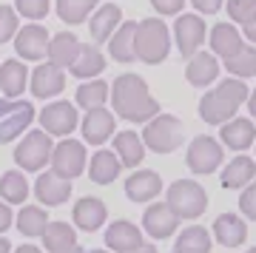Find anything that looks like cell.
I'll list each match as a JSON object with an SVG mask.
<instances>
[{
  "instance_id": "6da1fadb",
  "label": "cell",
  "mask_w": 256,
  "mask_h": 253,
  "mask_svg": "<svg viewBox=\"0 0 256 253\" xmlns=\"http://www.w3.org/2000/svg\"><path fill=\"white\" fill-rule=\"evenodd\" d=\"M111 102H114V114L126 122H148L154 114H160V102L151 97L146 80L137 74H120L114 80Z\"/></svg>"
},
{
  "instance_id": "7a4b0ae2",
  "label": "cell",
  "mask_w": 256,
  "mask_h": 253,
  "mask_svg": "<svg viewBox=\"0 0 256 253\" xmlns=\"http://www.w3.org/2000/svg\"><path fill=\"white\" fill-rule=\"evenodd\" d=\"M242 102H248V86L236 77H228L200 100V117L210 126H222L234 120Z\"/></svg>"
},
{
  "instance_id": "3957f363",
  "label": "cell",
  "mask_w": 256,
  "mask_h": 253,
  "mask_svg": "<svg viewBox=\"0 0 256 253\" xmlns=\"http://www.w3.org/2000/svg\"><path fill=\"white\" fill-rule=\"evenodd\" d=\"M171 48V32L165 28L160 18H146L137 23V34H134V52L142 63L156 66L168 57Z\"/></svg>"
},
{
  "instance_id": "277c9868",
  "label": "cell",
  "mask_w": 256,
  "mask_h": 253,
  "mask_svg": "<svg viewBox=\"0 0 256 253\" xmlns=\"http://www.w3.org/2000/svg\"><path fill=\"white\" fill-rule=\"evenodd\" d=\"M142 142L154 154H171V151H176L182 145V122L174 114H154L146 122Z\"/></svg>"
},
{
  "instance_id": "5b68a950",
  "label": "cell",
  "mask_w": 256,
  "mask_h": 253,
  "mask_svg": "<svg viewBox=\"0 0 256 253\" xmlns=\"http://www.w3.org/2000/svg\"><path fill=\"white\" fill-rule=\"evenodd\" d=\"M168 205L180 219H196L208 208V194L200 182L194 180H176L168 188Z\"/></svg>"
},
{
  "instance_id": "8992f818",
  "label": "cell",
  "mask_w": 256,
  "mask_h": 253,
  "mask_svg": "<svg viewBox=\"0 0 256 253\" xmlns=\"http://www.w3.org/2000/svg\"><path fill=\"white\" fill-rule=\"evenodd\" d=\"M52 134H46L43 128H37V131H28L20 145L14 148V162L23 168V171H40L46 162H52Z\"/></svg>"
},
{
  "instance_id": "52a82bcc",
  "label": "cell",
  "mask_w": 256,
  "mask_h": 253,
  "mask_svg": "<svg viewBox=\"0 0 256 253\" xmlns=\"http://www.w3.org/2000/svg\"><path fill=\"white\" fill-rule=\"evenodd\" d=\"M32 122H34V106L28 100H0V142L18 140Z\"/></svg>"
},
{
  "instance_id": "ba28073f",
  "label": "cell",
  "mask_w": 256,
  "mask_h": 253,
  "mask_svg": "<svg viewBox=\"0 0 256 253\" xmlns=\"http://www.w3.org/2000/svg\"><path fill=\"white\" fill-rule=\"evenodd\" d=\"M52 171L66 176V180H74L86 171V145L66 136L52 148Z\"/></svg>"
},
{
  "instance_id": "9c48e42d",
  "label": "cell",
  "mask_w": 256,
  "mask_h": 253,
  "mask_svg": "<svg viewBox=\"0 0 256 253\" xmlns=\"http://www.w3.org/2000/svg\"><path fill=\"white\" fill-rule=\"evenodd\" d=\"M77 126H80V117L68 100H54L40 111V128L52 136H68Z\"/></svg>"
},
{
  "instance_id": "30bf717a",
  "label": "cell",
  "mask_w": 256,
  "mask_h": 253,
  "mask_svg": "<svg viewBox=\"0 0 256 253\" xmlns=\"http://www.w3.org/2000/svg\"><path fill=\"white\" fill-rule=\"evenodd\" d=\"M222 145L214 140V136H196L191 145H188V154H185V162L194 174H214L222 165Z\"/></svg>"
},
{
  "instance_id": "8fae6325",
  "label": "cell",
  "mask_w": 256,
  "mask_h": 253,
  "mask_svg": "<svg viewBox=\"0 0 256 253\" xmlns=\"http://www.w3.org/2000/svg\"><path fill=\"white\" fill-rule=\"evenodd\" d=\"M48 32L46 26H40V23H32V26H23L18 28V34H14V48H18L20 60H43L48 57Z\"/></svg>"
},
{
  "instance_id": "7c38bea8",
  "label": "cell",
  "mask_w": 256,
  "mask_h": 253,
  "mask_svg": "<svg viewBox=\"0 0 256 253\" xmlns=\"http://www.w3.org/2000/svg\"><path fill=\"white\" fill-rule=\"evenodd\" d=\"M205 23L200 14H180L174 23V37H176V48L182 57L196 54V48L205 43Z\"/></svg>"
},
{
  "instance_id": "4fadbf2b",
  "label": "cell",
  "mask_w": 256,
  "mask_h": 253,
  "mask_svg": "<svg viewBox=\"0 0 256 253\" xmlns=\"http://www.w3.org/2000/svg\"><path fill=\"white\" fill-rule=\"evenodd\" d=\"M28 88L37 100H48V97H57L60 91L66 88V74L60 66L54 63H40L34 72L28 74Z\"/></svg>"
},
{
  "instance_id": "5bb4252c",
  "label": "cell",
  "mask_w": 256,
  "mask_h": 253,
  "mask_svg": "<svg viewBox=\"0 0 256 253\" xmlns=\"http://www.w3.org/2000/svg\"><path fill=\"white\" fill-rule=\"evenodd\" d=\"M176 225H180V216L171 210L168 202H154V205L142 214V228H146V234L154 236V239L174 236Z\"/></svg>"
},
{
  "instance_id": "9a60e30c",
  "label": "cell",
  "mask_w": 256,
  "mask_h": 253,
  "mask_svg": "<svg viewBox=\"0 0 256 253\" xmlns=\"http://www.w3.org/2000/svg\"><path fill=\"white\" fill-rule=\"evenodd\" d=\"M114 114H111L108 108H88L86 111V117L80 120V128H82V140L92 145H102L106 140H108L111 134H114Z\"/></svg>"
},
{
  "instance_id": "2e32d148",
  "label": "cell",
  "mask_w": 256,
  "mask_h": 253,
  "mask_svg": "<svg viewBox=\"0 0 256 253\" xmlns=\"http://www.w3.org/2000/svg\"><path fill=\"white\" fill-rule=\"evenodd\" d=\"M34 194L43 205H63L68 194H72V180H66L54 171H46L40 174L34 182Z\"/></svg>"
},
{
  "instance_id": "e0dca14e",
  "label": "cell",
  "mask_w": 256,
  "mask_h": 253,
  "mask_svg": "<svg viewBox=\"0 0 256 253\" xmlns=\"http://www.w3.org/2000/svg\"><path fill=\"white\" fill-rule=\"evenodd\" d=\"M106 244L117 253H131L137 244H142V234H140V228L134 222L117 219V222H111L106 228Z\"/></svg>"
},
{
  "instance_id": "ac0fdd59",
  "label": "cell",
  "mask_w": 256,
  "mask_h": 253,
  "mask_svg": "<svg viewBox=\"0 0 256 253\" xmlns=\"http://www.w3.org/2000/svg\"><path fill=\"white\" fill-rule=\"evenodd\" d=\"M220 136L228 148L245 151V148H250L254 140H256V126L250 122V117H234V120H228V122H222Z\"/></svg>"
},
{
  "instance_id": "d6986e66",
  "label": "cell",
  "mask_w": 256,
  "mask_h": 253,
  "mask_svg": "<svg viewBox=\"0 0 256 253\" xmlns=\"http://www.w3.org/2000/svg\"><path fill=\"white\" fill-rule=\"evenodd\" d=\"M185 77L191 86L196 88H205L220 77V63L214 54H205V52H196V54L188 57V68H185Z\"/></svg>"
},
{
  "instance_id": "ffe728a7",
  "label": "cell",
  "mask_w": 256,
  "mask_h": 253,
  "mask_svg": "<svg viewBox=\"0 0 256 253\" xmlns=\"http://www.w3.org/2000/svg\"><path fill=\"white\" fill-rule=\"evenodd\" d=\"M162 190V180L154 171H134L126 182V194L131 202H151L154 196H160Z\"/></svg>"
},
{
  "instance_id": "44dd1931",
  "label": "cell",
  "mask_w": 256,
  "mask_h": 253,
  "mask_svg": "<svg viewBox=\"0 0 256 253\" xmlns=\"http://www.w3.org/2000/svg\"><path fill=\"white\" fill-rule=\"evenodd\" d=\"M80 40L74 32H60L48 40V63L60 66V68H72V63L80 54Z\"/></svg>"
},
{
  "instance_id": "7402d4cb",
  "label": "cell",
  "mask_w": 256,
  "mask_h": 253,
  "mask_svg": "<svg viewBox=\"0 0 256 253\" xmlns=\"http://www.w3.org/2000/svg\"><path fill=\"white\" fill-rule=\"evenodd\" d=\"M134 34H137V23H134V20H126V23H120L117 32L108 37V52L117 63H131V60H137Z\"/></svg>"
},
{
  "instance_id": "603a6c76",
  "label": "cell",
  "mask_w": 256,
  "mask_h": 253,
  "mask_svg": "<svg viewBox=\"0 0 256 253\" xmlns=\"http://www.w3.org/2000/svg\"><path fill=\"white\" fill-rule=\"evenodd\" d=\"M106 216H108L106 202L97 196H82L74 205V225L82 228V230H97L106 222Z\"/></svg>"
},
{
  "instance_id": "cb8c5ba5",
  "label": "cell",
  "mask_w": 256,
  "mask_h": 253,
  "mask_svg": "<svg viewBox=\"0 0 256 253\" xmlns=\"http://www.w3.org/2000/svg\"><path fill=\"white\" fill-rule=\"evenodd\" d=\"M28 86V68L23 60H3L0 63V91L6 97H20Z\"/></svg>"
},
{
  "instance_id": "d4e9b609",
  "label": "cell",
  "mask_w": 256,
  "mask_h": 253,
  "mask_svg": "<svg viewBox=\"0 0 256 253\" xmlns=\"http://www.w3.org/2000/svg\"><path fill=\"white\" fill-rule=\"evenodd\" d=\"M120 23H122V9L117 3H106L92 14V37L97 43H108V37L117 32Z\"/></svg>"
},
{
  "instance_id": "484cf974",
  "label": "cell",
  "mask_w": 256,
  "mask_h": 253,
  "mask_svg": "<svg viewBox=\"0 0 256 253\" xmlns=\"http://www.w3.org/2000/svg\"><path fill=\"white\" fill-rule=\"evenodd\" d=\"M114 154L120 156V162L126 168H137L146 156V142H142V136H137V131H120L114 136Z\"/></svg>"
},
{
  "instance_id": "4316f807",
  "label": "cell",
  "mask_w": 256,
  "mask_h": 253,
  "mask_svg": "<svg viewBox=\"0 0 256 253\" xmlns=\"http://www.w3.org/2000/svg\"><path fill=\"white\" fill-rule=\"evenodd\" d=\"M120 171H122L120 156L114 154V151H106V148H100V151L92 156V162H88V176H92V182H97V185L114 182L120 176Z\"/></svg>"
},
{
  "instance_id": "83f0119b",
  "label": "cell",
  "mask_w": 256,
  "mask_h": 253,
  "mask_svg": "<svg viewBox=\"0 0 256 253\" xmlns=\"http://www.w3.org/2000/svg\"><path fill=\"white\" fill-rule=\"evenodd\" d=\"M214 236H216V242L225 244V248H239L248 236L245 219H239L236 214H222V216L214 222Z\"/></svg>"
},
{
  "instance_id": "f1b7e54d",
  "label": "cell",
  "mask_w": 256,
  "mask_h": 253,
  "mask_svg": "<svg viewBox=\"0 0 256 253\" xmlns=\"http://www.w3.org/2000/svg\"><path fill=\"white\" fill-rule=\"evenodd\" d=\"M210 48H214V54H220L222 60L230 54H236L239 48H242V34H239V28L234 23H216V26L210 28Z\"/></svg>"
},
{
  "instance_id": "f546056e",
  "label": "cell",
  "mask_w": 256,
  "mask_h": 253,
  "mask_svg": "<svg viewBox=\"0 0 256 253\" xmlns=\"http://www.w3.org/2000/svg\"><path fill=\"white\" fill-rule=\"evenodd\" d=\"M102 72H106V57H102L100 48L92 46V43L80 46V54H77V60L72 63L74 77H80V80H92V77H97V74H102Z\"/></svg>"
},
{
  "instance_id": "4dcf8cb0",
  "label": "cell",
  "mask_w": 256,
  "mask_h": 253,
  "mask_svg": "<svg viewBox=\"0 0 256 253\" xmlns=\"http://www.w3.org/2000/svg\"><path fill=\"white\" fill-rule=\"evenodd\" d=\"M111 97V86L106 80H86L77 88V94H74V100H77V106L80 108H100V106H106Z\"/></svg>"
},
{
  "instance_id": "1f68e13d",
  "label": "cell",
  "mask_w": 256,
  "mask_h": 253,
  "mask_svg": "<svg viewBox=\"0 0 256 253\" xmlns=\"http://www.w3.org/2000/svg\"><path fill=\"white\" fill-rule=\"evenodd\" d=\"M254 176H256L254 160H250V156H236V160H230L228 168L222 171V185H225V188H245Z\"/></svg>"
},
{
  "instance_id": "d6a6232c",
  "label": "cell",
  "mask_w": 256,
  "mask_h": 253,
  "mask_svg": "<svg viewBox=\"0 0 256 253\" xmlns=\"http://www.w3.org/2000/svg\"><path fill=\"white\" fill-rule=\"evenodd\" d=\"M43 242H46V250L48 253H57V250H66V248H72L77 244V234H74V228L68 222H48L46 230H43Z\"/></svg>"
},
{
  "instance_id": "836d02e7",
  "label": "cell",
  "mask_w": 256,
  "mask_h": 253,
  "mask_svg": "<svg viewBox=\"0 0 256 253\" xmlns=\"http://www.w3.org/2000/svg\"><path fill=\"white\" fill-rule=\"evenodd\" d=\"M0 196L9 205H23L28 196V182L23 171H6L0 176Z\"/></svg>"
},
{
  "instance_id": "e575fe53",
  "label": "cell",
  "mask_w": 256,
  "mask_h": 253,
  "mask_svg": "<svg viewBox=\"0 0 256 253\" xmlns=\"http://www.w3.org/2000/svg\"><path fill=\"white\" fill-rule=\"evenodd\" d=\"M174 250H180V253H210V234L200 225L185 228L182 234L176 236Z\"/></svg>"
},
{
  "instance_id": "d590c367",
  "label": "cell",
  "mask_w": 256,
  "mask_h": 253,
  "mask_svg": "<svg viewBox=\"0 0 256 253\" xmlns=\"http://www.w3.org/2000/svg\"><path fill=\"white\" fill-rule=\"evenodd\" d=\"M54 6H57V18L63 20V23H68V26L86 23L94 9L92 0H54Z\"/></svg>"
},
{
  "instance_id": "8d00e7d4",
  "label": "cell",
  "mask_w": 256,
  "mask_h": 253,
  "mask_svg": "<svg viewBox=\"0 0 256 253\" xmlns=\"http://www.w3.org/2000/svg\"><path fill=\"white\" fill-rule=\"evenodd\" d=\"M225 68L234 77H256V48L242 43V48L236 54L225 57Z\"/></svg>"
},
{
  "instance_id": "74e56055",
  "label": "cell",
  "mask_w": 256,
  "mask_h": 253,
  "mask_svg": "<svg viewBox=\"0 0 256 253\" xmlns=\"http://www.w3.org/2000/svg\"><path fill=\"white\" fill-rule=\"evenodd\" d=\"M48 225V216L43 208L37 205H23V210L18 214V228L23 236H40Z\"/></svg>"
},
{
  "instance_id": "f35d334b",
  "label": "cell",
  "mask_w": 256,
  "mask_h": 253,
  "mask_svg": "<svg viewBox=\"0 0 256 253\" xmlns=\"http://www.w3.org/2000/svg\"><path fill=\"white\" fill-rule=\"evenodd\" d=\"M228 14L234 23H250L256 18V0H228Z\"/></svg>"
},
{
  "instance_id": "ab89813d",
  "label": "cell",
  "mask_w": 256,
  "mask_h": 253,
  "mask_svg": "<svg viewBox=\"0 0 256 253\" xmlns=\"http://www.w3.org/2000/svg\"><path fill=\"white\" fill-rule=\"evenodd\" d=\"M48 6H52V0H14L18 14L28 20H43L48 14Z\"/></svg>"
},
{
  "instance_id": "60d3db41",
  "label": "cell",
  "mask_w": 256,
  "mask_h": 253,
  "mask_svg": "<svg viewBox=\"0 0 256 253\" xmlns=\"http://www.w3.org/2000/svg\"><path fill=\"white\" fill-rule=\"evenodd\" d=\"M18 9L12 6H0V46L9 43L12 37L18 34Z\"/></svg>"
},
{
  "instance_id": "b9f144b4",
  "label": "cell",
  "mask_w": 256,
  "mask_h": 253,
  "mask_svg": "<svg viewBox=\"0 0 256 253\" xmlns=\"http://www.w3.org/2000/svg\"><path fill=\"white\" fill-rule=\"evenodd\" d=\"M239 208H242V214H245L248 219L256 222V182H248L245 185L242 196H239Z\"/></svg>"
},
{
  "instance_id": "7bdbcfd3",
  "label": "cell",
  "mask_w": 256,
  "mask_h": 253,
  "mask_svg": "<svg viewBox=\"0 0 256 253\" xmlns=\"http://www.w3.org/2000/svg\"><path fill=\"white\" fill-rule=\"evenodd\" d=\"M151 6L160 14H180V9L185 6V0H151Z\"/></svg>"
},
{
  "instance_id": "ee69618b",
  "label": "cell",
  "mask_w": 256,
  "mask_h": 253,
  "mask_svg": "<svg viewBox=\"0 0 256 253\" xmlns=\"http://www.w3.org/2000/svg\"><path fill=\"white\" fill-rule=\"evenodd\" d=\"M191 3H194V9L200 12V14H216L225 0H191Z\"/></svg>"
},
{
  "instance_id": "f6af8a7d",
  "label": "cell",
  "mask_w": 256,
  "mask_h": 253,
  "mask_svg": "<svg viewBox=\"0 0 256 253\" xmlns=\"http://www.w3.org/2000/svg\"><path fill=\"white\" fill-rule=\"evenodd\" d=\"M12 225V210H9V202H0V234Z\"/></svg>"
},
{
  "instance_id": "bcb514c9",
  "label": "cell",
  "mask_w": 256,
  "mask_h": 253,
  "mask_svg": "<svg viewBox=\"0 0 256 253\" xmlns=\"http://www.w3.org/2000/svg\"><path fill=\"white\" fill-rule=\"evenodd\" d=\"M245 37L250 43H256V18L250 20V23H245Z\"/></svg>"
},
{
  "instance_id": "7dc6e473",
  "label": "cell",
  "mask_w": 256,
  "mask_h": 253,
  "mask_svg": "<svg viewBox=\"0 0 256 253\" xmlns=\"http://www.w3.org/2000/svg\"><path fill=\"white\" fill-rule=\"evenodd\" d=\"M131 253H156V248H154V244H146V242H142V244H137Z\"/></svg>"
},
{
  "instance_id": "c3c4849f",
  "label": "cell",
  "mask_w": 256,
  "mask_h": 253,
  "mask_svg": "<svg viewBox=\"0 0 256 253\" xmlns=\"http://www.w3.org/2000/svg\"><path fill=\"white\" fill-rule=\"evenodd\" d=\"M14 253H43V250H40V248H34V244H20Z\"/></svg>"
},
{
  "instance_id": "681fc988",
  "label": "cell",
  "mask_w": 256,
  "mask_h": 253,
  "mask_svg": "<svg viewBox=\"0 0 256 253\" xmlns=\"http://www.w3.org/2000/svg\"><path fill=\"white\" fill-rule=\"evenodd\" d=\"M248 106H250V117H256V91H250V100H248Z\"/></svg>"
},
{
  "instance_id": "f907efd6",
  "label": "cell",
  "mask_w": 256,
  "mask_h": 253,
  "mask_svg": "<svg viewBox=\"0 0 256 253\" xmlns=\"http://www.w3.org/2000/svg\"><path fill=\"white\" fill-rule=\"evenodd\" d=\"M0 253H12V244H9V239H3V236H0Z\"/></svg>"
},
{
  "instance_id": "816d5d0a",
  "label": "cell",
  "mask_w": 256,
  "mask_h": 253,
  "mask_svg": "<svg viewBox=\"0 0 256 253\" xmlns=\"http://www.w3.org/2000/svg\"><path fill=\"white\" fill-rule=\"evenodd\" d=\"M57 253H88V250H82L80 244H72V248H66V250H57Z\"/></svg>"
},
{
  "instance_id": "f5cc1de1",
  "label": "cell",
  "mask_w": 256,
  "mask_h": 253,
  "mask_svg": "<svg viewBox=\"0 0 256 253\" xmlns=\"http://www.w3.org/2000/svg\"><path fill=\"white\" fill-rule=\"evenodd\" d=\"M92 253H108V250H92Z\"/></svg>"
},
{
  "instance_id": "db71d44e",
  "label": "cell",
  "mask_w": 256,
  "mask_h": 253,
  "mask_svg": "<svg viewBox=\"0 0 256 253\" xmlns=\"http://www.w3.org/2000/svg\"><path fill=\"white\" fill-rule=\"evenodd\" d=\"M248 253H256V248H250V250H248Z\"/></svg>"
},
{
  "instance_id": "11a10c76",
  "label": "cell",
  "mask_w": 256,
  "mask_h": 253,
  "mask_svg": "<svg viewBox=\"0 0 256 253\" xmlns=\"http://www.w3.org/2000/svg\"><path fill=\"white\" fill-rule=\"evenodd\" d=\"M92 3H97V0H92Z\"/></svg>"
},
{
  "instance_id": "9f6ffc18",
  "label": "cell",
  "mask_w": 256,
  "mask_h": 253,
  "mask_svg": "<svg viewBox=\"0 0 256 253\" xmlns=\"http://www.w3.org/2000/svg\"><path fill=\"white\" fill-rule=\"evenodd\" d=\"M174 253H180V250H174Z\"/></svg>"
}]
</instances>
